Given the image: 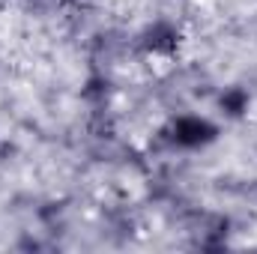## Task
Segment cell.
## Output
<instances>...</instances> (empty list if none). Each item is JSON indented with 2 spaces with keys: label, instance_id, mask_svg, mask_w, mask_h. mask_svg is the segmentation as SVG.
Segmentation results:
<instances>
[{
  "label": "cell",
  "instance_id": "1",
  "mask_svg": "<svg viewBox=\"0 0 257 254\" xmlns=\"http://www.w3.org/2000/svg\"><path fill=\"white\" fill-rule=\"evenodd\" d=\"M218 138V126L209 123L206 117H194V114H186V117H177L171 123V141L177 147H186V150H197V147H206Z\"/></svg>",
  "mask_w": 257,
  "mask_h": 254
},
{
  "label": "cell",
  "instance_id": "2",
  "mask_svg": "<svg viewBox=\"0 0 257 254\" xmlns=\"http://www.w3.org/2000/svg\"><path fill=\"white\" fill-rule=\"evenodd\" d=\"M141 45H144L150 54H165V57H171V54L180 48V30H177L174 24H168V21H156V24H150V27L144 30Z\"/></svg>",
  "mask_w": 257,
  "mask_h": 254
},
{
  "label": "cell",
  "instance_id": "3",
  "mask_svg": "<svg viewBox=\"0 0 257 254\" xmlns=\"http://www.w3.org/2000/svg\"><path fill=\"white\" fill-rule=\"evenodd\" d=\"M248 93L242 90V87H230V90H224L221 96H218V108L227 114V117H242L245 111H248Z\"/></svg>",
  "mask_w": 257,
  "mask_h": 254
}]
</instances>
